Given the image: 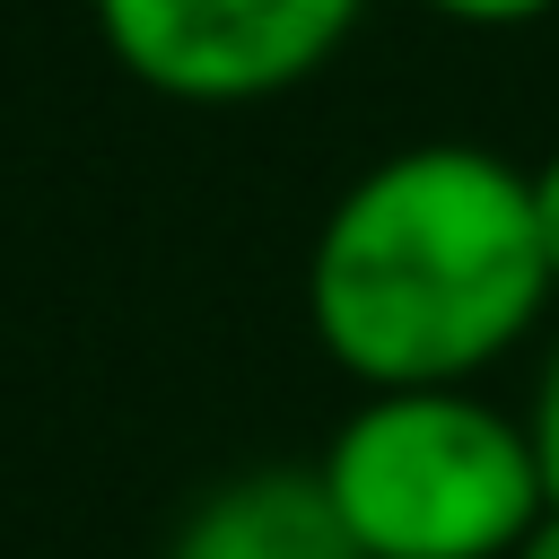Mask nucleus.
I'll list each match as a JSON object with an SVG mask.
<instances>
[{
    "label": "nucleus",
    "instance_id": "nucleus-1",
    "mask_svg": "<svg viewBox=\"0 0 559 559\" xmlns=\"http://www.w3.org/2000/svg\"><path fill=\"white\" fill-rule=\"evenodd\" d=\"M550 306L524 166L419 140L341 183L306 245V323L367 393L472 384Z\"/></svg>",
    "mask_w": 559,
    "mask_h": 559
},
{
    "label": "nucleus",
    "instance_id": "nucleus-2",
    "mask_svg": "<svg viewBox=\"0 0 559 559\" xmlns=\"http://www.w3.org/2000/svg\"><path fill=\"white\" fill-rule=\"evenodd\" d=\"M314 480L358 559H507L550 507L533 428L472 384L367 393L314 454Z\"/></svg>",
    "mask_w": 559,
    "mask_h": 559
},
{
    "label": "nucleus",
    "instance_id": "nucleus-3",
    "mask_svg": "<svg viewBox=\"0 0 559 559\" xmlns=\"http://www.w3.org/2000/svg\"><path fill=\"white\" fill-rule=\"evenodd\" d=\"M105 52L175 105H262L314 79L367 0H87Z\"/></svg>",
    "mask_w": 559,
    "mask_h": 559
},
{
    "label": "nucleus",
    "instance_id": "nucleus-4",
    "mask_svg": "<svg viewBox=\"0 0 559 559\" xmlns=\"http://www.w3.org/2000/svg\"><path fill=\"white\" fill-rule=\"evenodd\" d=\"M166 559H358V542L341 533L332 498L314 472L262 463L218 480L166 542Z\"/></svg>",
    "mask_w": 559,
    "mask_h": 559
},
{
    "label": "nucleus",
    "instance_id": "nucleus-5",
    "mask_svg": "<svg viewBox=\"0 0 559 559\" xmlns=\"http://www.w3.org/2000/svg\"><path fill=\"white\" fill-rule=\"evenodd\" d=\"M524 428H533V454H542V498L559 507V349L542 358V384H533V411H524Z\"/></svg>",
    "mask_w": 559,
    "mask_h": 559
},
{
    "label": "nucleus",
    "instance_id": "nucleus-6",
    "mask_svg": "<svg viewBox=\"0 0 559 559\" xmlns=\"http://www.w3.org/2000/svg\"><path fill=\"white\" fill-rule=\"evenodd\" d=\"M524 192H533V236H542V271L559 288V148L542 166H524Z\"/></svg>",
    "mask_w": 559,
    "mask_h": 559
},
{
    "label": "nucleus",
    "instance_id": "nucleus-7",
    "mask_svg": "<svg viewBox=\"0 0 559 559\" xmlns=\"http://www.w3.org/2000/svg\"><path fill=\"white\" fill-rule=\"evenodd\" d=\"M419 9H437V17H454V26H533V17H550L559 0H419Z\"/></svg>",
    "mask_w": 559,
    "mask_h": 559
},
{
    "label": "nucleus",
    "instance_id": "nucleus-8",
    "mask_svg": "<svg viewBox=\"0 0 559 559\" xmlns=\"http://www.w3.org/2000/svg\"><path fill=\"white\" fill-rule=\"evenodd\" d=\"M507 559H559V507H542V524H533V533H524Z\"/></svg>",
    "mask_w": 559,
    "mask_h": 559
}]
</instances>
